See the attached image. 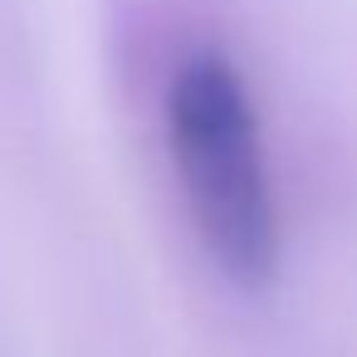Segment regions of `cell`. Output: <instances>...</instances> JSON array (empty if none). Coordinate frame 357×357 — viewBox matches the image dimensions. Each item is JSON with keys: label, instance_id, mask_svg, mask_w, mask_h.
<instances>
[{"label": "cell", "instance_id": "1", "mask_svg": "<svg viewBox=\"0 0 357 357\" xmlns=\"http://www.w3.org/2000/svg\"><path fill=\"white\" fill-rule=\"evenodd\" d=\"M167 137L201 250L225 279L264 289L279 274L284 225L259 118L235 64L211 50L176 64L167 89Z\"/></svg>", "mask_w": 357, "mask_h": 357}]
</instances>
